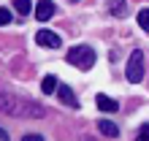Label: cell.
I'll use <instances>...</instances> for the list:
<instances>
[{"instance_id":"cell-1","label":"cell","mask_w":149,"mask_h":141,"mask_svg":"<svg viewBox=\"0 0 149 141\" xmlns=\"http://www.w3.org/2000/svg\"><path fill=\"white\" fill-rule=\"evenodd\" d=\"M3 111L11 114V117H22V114H27V117H36L41 119L43 114H46V109H43L41 103H33V101H22L16 98V95H3Z\"/></svg>"},{"instance_id":"cell-2","label":"cell","mask_w":149,"mask_h":141,"mask_svg":"<svg viewBox=\"0 0 149 141\" xmlns=\"http://www.w3.org/2000/svg\"><path fill=\"white\" fill-rule=\"evenodd\" d=\"M68 63H71L73 68L90 70V68L95 65V49H92V46H84V43L71 46V49H68Z\"/></svg>"},{"instance_id":"cell-3","label":"cell","mask_w":149,"mask_h":141,"mask_svg":"<svg viewBox=\"0 0 149 141\" xmlns=\"http://www.w3.org/2000/svg\"><path fill=\"white\" fill-rule=\"evenodd\" d=\"M125 76L130 84H138L144 79V52L141 49H133V54L127 60V68H125Z\"/></svg>"},{"instance_id":"cell-4","label":"cell","mask_w":149,"mask_h":141,"mask_svg":"<svg viewBox=\"0 0 149 141\" xmlns=\"http://www.w3.org/2000/svg\"><path fill=\"white\" fill-rule=\"evenodd\" d=\"M36 43H38V46H43V49H57V46H63L60 35L52 33V30H46V27L36 33Z\"/></svg>"},{"instance_id":"cell-5","label":"cell","mask_w":149,"mask_h":141,"mask_svg":"<svg viewBox=\"0 0 149 141\" xmlns=\"http://www.w3.org/2000/svg\"><path fill=\"white\" fill-rule=\"evenodd\" d=\"M57 98H60V103L71 106V109H79V98L73 95V90H71L68 84H60V87H57Z\"/></svg>"},{"instance_id":"cell-6","label":"cell","mask_w":149,"mask_h":141,"mask_svg":"<svg viewBox=\"0 0 149 141\" xmlns=\"http://www.w3.org/2000/svg\"><path fill=\"white\" fill-rule=\"evenodd\" d=\"M54 16V3L52 0H38V6H36V19L38 22H46Z\"/></svg>"},{"instance_id":"cell-7","label":"cell","mask_w":149,"mask_h":141,"mask_svg":"<svg viewBox=\"0 0 149 141\" xmlns=\"http://www.w3.org/2000/svg\"><path fill=\"white\" fill-rule=\"evenodd\" d=\"M95 103H98V109L100 111H106V114H114V111H119V103L114 101V98H109V95H95Z\"/></svg>"},{"instance_id":"cell-8","label":"cell","mask_w":149,"mask_h":141,"mask_svg":"<svg viewBox=\"0 0 149 141\" xmlns=\"http://www.w3.org/2000/svg\"><path fill=\"white\" fill-rule=\"evenodd\" d=\"M98 130H100L106 138H117V136H119V128L114 125V122H109V119H100V122H98Z\"/></svg>"},{"instance_id":"cell-9","label":"cell","mask_w":149,"mask_h":141,"mask_svg":"<svg viewBox=\"0 0 149 141\" xmlns=\"http://www.w3.org/2000/svg\"><path fill=\"white\" fill-rule=\"evenodd\" d=\"M57 87H60V82H57V76H43V82H41V92L43 95H52V92H57Z\"/></svg>"},{"instance_id":"cell-10","label":"cell","mask_w":149,"mask_h":141,"mask_svg":"<svg viewBox=\"0 0 149 141\" xmlns=\"http://www.w3.org/2000/svg\"><path fill=\"white\" fill-rule=\"evenodd\" d=\"M14 11L22 14V16H27L33 11V0H14Z\"/></svg>"},{"instance_id":"cell-11","label":"cell","mask_w":149,"mask_h":141,"mask_svg":"<svg viewBox=\"0 0 149 141\" xmlns=\"http://www.w3.org/2000/svg\"><path fill=\"white\" fill-rule=\"evenodd\" d=\"M111 14L114 16H125L127 14V3L125 0H111Z\"/></svg>"},{"instance_id":"cell-12","label":"cell","mask_w":149,"mask_h":141,"mask_svg":"<svg viewBox=\"0 0 149 141\" xmlns=\"http://www.w3.org/2000/svg\"><path fill=\"white\" fill-rule=\"evenodd\" d=\"M138 24H141V30L149 33V8H141V11H138Z\"/></svg>"},{"instance_id":"cell-13","label":"cell","mask_w":149,"mask_h":141,"mask_svg":"<svg viewBox=\"0 0 149 141\" xmlns=\"http://www.w3.org/2000/svg\"><path fill=\"white\" fill-rule=\"evenodd\" d=\"M0 24H11V11L8 8H0Z\"/></svg>"},{"instance_id":"cell-14","label":"cell","mask_w":149,"mask_h":141,"mask_svg":"<svg viewBox=\"0 0 149 141\" xmlns=\"http://www.w3.org/2000/svg\"><path fill=\"white\" fill-rule=\"evenodd\" d=\"M138 138H141V141H149V125H141V128H138Z\"/></svg>"},{"instance_id":"cell-15","label":"cell","mask_w":149,"mask_h":141,"mask_svg":"<svg viewBox=\"0 0 149 141\" xmlns=\"http://www.w3.org/2000/svg\"><path fill=\"white\" fill-rule=\"evenodd\" d=\"M24 141H43V136H38V133H30V136H24Z\"/></svg>"}]
</instances>
